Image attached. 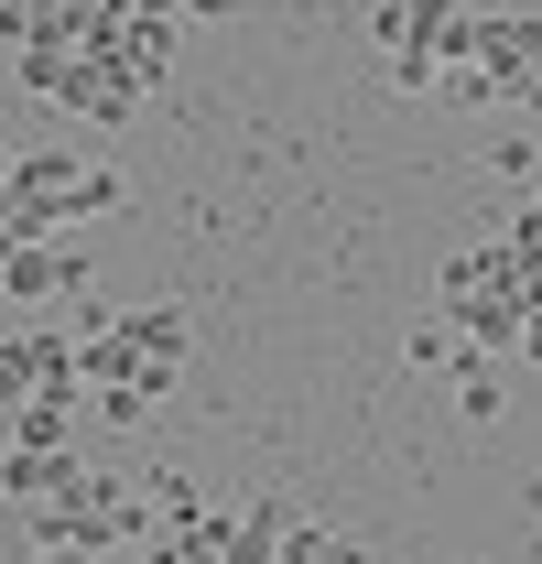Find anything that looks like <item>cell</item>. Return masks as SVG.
I'll return each mask as SVG.
<instances>
[{
	"label": "cell",
	"instance_id": "6da1fadb",
	"mask_svg": "<svg viewBox=\"0 0 542 564\" xmlns=\"http://www.w3.org/2000/svg\"><path fill=\"white\" fill-rule=\"evenodd\" d=\"M141 521H152V499L131 489V478H109V467H76L55 499H33L22 510V532L33 543H66V554H120V543H141Z\"/></svg>",
	"mask_w": 542,
	"mask_h": 564
},
{
	"label": "cell",
	"instance_id": "7a4b0ae2",
	"mask_svg": "<svg viewBox=\"0 0 542 564\" xmlns=\"http://www.w3.org/2000/svg\"><path fill=\"white\" fill-rule=\"evenodd\" d=\"M22 196L44 207V228H76V217H109L131 185L109 163H76V152H22Z\"/></svg>",
	"mask_w": 542,
	"mask_h": 564
},
{
	"label": "cell",
	"instance_id": "3957f363",
	"mask_svg": "<svg viewBox=\"0 0 542 564\" xmlns=\"http://www.w3.org/2000/svg\"><path fill=\"white\" fill-rule=\"evenodd\" d=\"M467 66L488 76V87H499V109H510V98L542 76V11H488V22L467 11Z\"/></svg>",
	"mask_w": 542,
	"mask_h": 564
},
{
	"label": "cell",
	"instance_id": "277c9868",
	"mask_svg": "<svg viewBox=\"0 0 542 564\" xmlns=\"http://www.w3.org/2000/svg\"><path fill=\"white\" fill-rule=\"evenodd\" d=\"M369 33H380V55H467V11L456 0H380L369 11Z\"/></svg>",
	"mask_w": 542,
	"mask_h": 564
},
{
	"label": "cell",
	"instance_id": "5b68a950",
	"mask_svg": "<svg viewBox=\"0 0 542 564\" xmlns=\"http://www.w3.org/2000/svg\"><path fill=\"white\" fill-rule=\"evenodd\" d=\"M109 358L174 391V369H185V315H174V304H131V315H109Z\"/></svg>",
	"mask_w": 542,
	"mask_h": 564
},
{
	"label": "cell",
	"instance_id": "8992f818",
	"mask_svg": "<svg viewBox=\"0 0 542 564\" xmlns=\"http://www.w3.org/2000/svg\"><path fill=\"white\" fill-rule=\"evenodd\" d=\"M0 293L11 304H66V293H87V250L76 239H22V250H0Z\"/></svg>",
	"mask_w": 542,
	"mask_h": 564
},
{
	"label": "cell",
	"instance_id": "52a82bcc",
	"mask_svg": "<svg viewBox=\"0 0 542 564\" xmlns=\"http://www.w3.org/2000/svg\"><path fill=\"white\" fill-rule=\"evenodd\" d=\"M141 98H152V87H141V76L120 66L109 44H87V55H76V87H66V109H76V120H98V131H120V120H131Z\"/></svg>",
	"mask_w": 542,
	"mask_h": 564
},
{
	"label": "cell",
	"instance_id": "ba28073f",
	"mask_svg": "<svg viewBox=\"0 0 542 564\" xmlns=\"http://www.w3.org/2000/svg\"><path fill=\"white\" fill-rule=\"evenodd\" d=\"M66 478H76V445H0V499H11V510L55 499Z\"/></svg>",
	"mask_w": 542,
	"mask_h": 564
},
{
	"label": "cell",
	"instance_id": "9c48e42d",
	"mask_svg": "<svg viewBox=\"0 0 542 564\" xmlns=\"http://www.w3.org/2000/svg\"><path fill=\"white\" fill-rule=\"evenodd\" d=\"M499 402H510L499 358H488V348H467V358H456V413H467V423H499Z\"/></svg>",
	"mask_w": 542,
	"mask_h": 564
},
{
	"label": "cell",
	"instance_id": "30bf717a",
	"mask_svg": "<svg viewBox=\"0 0 542 564\" xmlns=\"http://www.w3.org/2000/svg\"><path fill=\"white\" fill-rule=\"evenodd\" d=\"M402 358H412V369H445V380H456V358H467V326L434 304V315H423V326L402 337Z\"/></svg>",
	"mask_w": 542,
	"mask_h": 564
},
{
	"label": "cell",
	"instance_id": "8fae6325",
	"mask_svg": "<svg viewBox=\"0 0 542 564\" xmlns=\"http://www.w3.org/2000/svg\"><path fill=\"white\" fill-rule=\"evenodd\" d=\"M271 564H369V554H358L347 532H315V521H293V543H282Z\"/></svg>",
	"mask_w": 542,
	"mask_h": 564
},
{
	"label": "cell",
	"instance_id": "7c38bea8",
	"mask_svg": "<svg viewBox=\"0 0 542 564\" xmlns=\"http://www.w3.org/2000/svg\"><path fill=\"white\" fill-rule=\"evenodd\" d=\"M510 250H521V261H542V196H521V217H510Z\"/></svg>",
	"mask_w": 542,
	"mask_h": 564
},
{
	"label": "cell",
	"instance_id": "4fadbf2b",
	"mask_svg": "<svg viewBox=\"0 0 542 564\" xmlns=\"http://www.w3.org/2000/svg\"><path fill=\"white\" fill-rule=\"evenodd\" d=\"M510 358H532V369H542V304L521 315V337H510Z\"/></svg>",
	"mask_w": 542,
	"mask_h": 564
},
{
	"label": "cell",
	"instance_id": "5bb4252c",
	"mask_svg": "<svg viewBox=\"0 0 542 564\" xmlns=\"http://www.w3.org/2000/svg\"><path fill=\"white\" fill-rule=\"evenodd\" d=\"M174 11H196V22H228V11H250V0H174Z\"/></svg>",
	"mask_w": 542,
	"mask_h": 564
},
{
	"label": "cell",
	"instance_id": "9a60e30c",
	"mask_svg": "<svg viewBox=\"0 0 542 564\" xmlns=\"http://www.w3.org/2000/svg\"><path fill=\"white\" fill-rule=\"evenodd\" d=\"M510 109H521V120H542V76H532V87H521V98H510Z\"/></svg>",
	"mask_w": 542,
	"mask_h": 564
},
{
	"label": "cell",
	"instance_id": "2e32d148",
	"mask_svg": "<svg viewBox=\"0 0 542 564\" xmlns=\"http://www.w3.org/2000/svg\"><path fill=\"white\" fill-rule=\"evenodd\" d=\"M33 564H87V554H66V543H33Z\"/></svg>",
	"mask_w": 542,
	"mask_h": 564
},
{
	"label": "cell",
	"instance_id": "e0dca14e",
	"mask_svg": "<svg viewBox=\"0 0 542 564\" xmlns=\"http://www.w3.org/2000/svg\"><path fill=\"white\" fill-rule=\"evenodd\" d=\"M0 445H11V402H0Z\"/></svg>",
	"mask_w": 542,
	"mask_h": 564
},
{
	"label": "cell",
	"instance_id": "ac0fdd59",
	"mask_svg": "<svg viewBox=\"0 0 542 564\" xmlns=\"http://www.w3.org/2000/svg\"><path fill=\"white\" fill-rule=\"evenodd\" d=\"M532 304H542V272H532Z\"/></svg>",
	"mask_w": 542,
	"mask_h": 564
}]
</instances>
